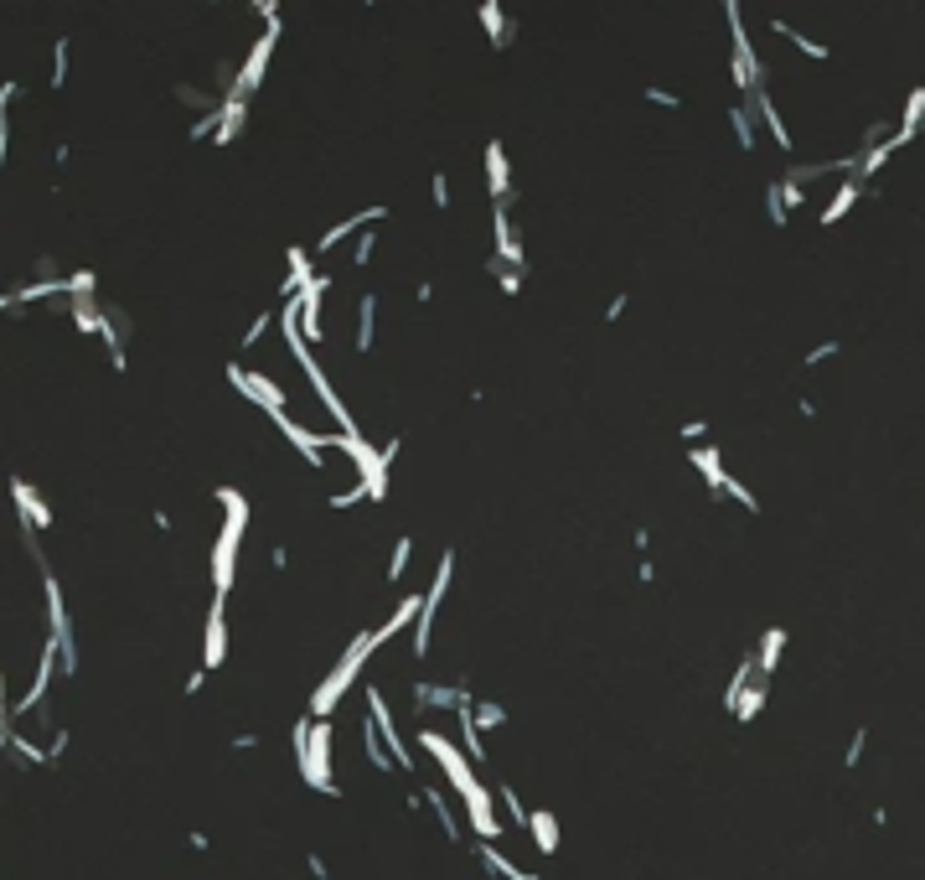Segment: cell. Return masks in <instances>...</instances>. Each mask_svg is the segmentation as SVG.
Returning a JSON list of instances; mask_svg holds the SVG:
<instances>
[{"label": "cell", "instance_id": "2", "mask_svg": "<svg viewBox=\"0 0 925 880\" xmlns=\"http://www.w3.org/2000/svg\"><path fill=\"white\" fill-rule=\"evenodd\" d=\"M486 192H492V208H512V166H507V146L502 140H486Z\"/></svg>", "mask_w": 925, "mask_h": 880}, {"label": "cell", "instance_id": "3", "mask_svg": "<svg viewBox=\"0 0 925 880\" xmlns=\"http://www.w3.org/2000/svg\"><path fill=\"white\" fill-rule=\"evenodd\" d=\"M744 104H750V114H755V120H760L765 130H770V140H776V150H786V156L796 150V135H791V125H786L781 104L770 99V88H760V94H750Z\"/></svg>", "mask_w": 925, "mask_h": 880}, {"label": "cell", "instance_id": "6", "mask_svg": "<svg viewBox=\"0 0 925 880\" xmlns=\"http://www.w3.org/2000/svg\"><path fill=\"white\" fill-rule=\"evenodd\" d=\"M729 125H734V140H740V150H755V146H760V135H755V114H750V104H734V109H729Z\"/></svg>", "mask_w": 925, "mask_h": 880}, {"label": "cell", "instance_id": "1", "mask_svg": "<svg viewBox=\"0 0 925 880\" xmlns=\"http://www.w3.org/2000/svg\"><path fill=\"white\" fill-rule=\"evenodd\" d=\"M280 31H285V22H269L264 31L253 37L248 58L238 63V84H233V94H238V99H253V94L264 88V73H269V63H274V47H280Z\"/></svg>", "mask_w": 925, "mask_h": 880}, {"label": "cell", "instance_id": "8", "mask_svg": "<svg viewBox=\"0 0 925 880\" xmlns=\"http://www.w3.org/2000/svg\"><path fill=\"white\" fill-rule=\"evenodd\" d=\"M430 202L440 212L450 208V176H445V171H434V176H430Z\"/></svg>", "mask_w": 925, "mask_h": 880}, {"label": "cell", "instance_id": "5", "mask_svg": "<svg viewBox=\"0 0 925 880\" xmlns=\"http://www.w3.org/2000/svg\"><path fill=\"white\" fill-rule=\"evenodd\" d=\"M770 31H776L781 42H791V47H796V52H802V58H812V63H827V58H832V52H827V47L817 42V37H806V31H796V26H786L781 16L770 22Z\"/></svg>", "mask_w": 925, "mask_h": 880}, {"label": "cell", "instance_id": "7", "mask_svg": "<svg viewBox=\"0 0 925 880\" xmlns=\"http://www.w3.org/2000/svg\"><path fill=\"white\" fill-rule=\"evenodd\" d=\"M67 58H73V47H67V37H58V42H52V73H47V84H52V88L67 84V73H73Z\"/></svg>", "mask_w": 925, "mask_h": 880}, {"label": "cell", "instance_id": "4", "mask_svg": "<svg viewBox=\"0 0 925 880\" xmlns=\"http://www.w3.org/2000/svg\"><path fill=\"white\" fill-rule=\"evenodd\" d=\"M476 26L492 37V47H512V16L502 0H476Z\"/></svg>", "mask_w": 925, "mask_h": 880}, {"label": "cell", "instance_id": "9", "mask_svg": "<svg viewBox=\"0 0 925 880\" xmlns=\"http://www.w3.org/2000/svg\"><path fill=\"white\" fill-rule=\"evenodd\" d=\"M646 99H652V104H662V109H682V94H672V88H646Z\"/></svg>", "mask_w": 925, "mask_h": 880}, {"label": "cell", "instance_id": "10", "mask_svg": "<svg viewBox=\"0 0 925 880\" xmlns=\"http://www.w3.org/2000/svg\"><path fill=\"white\" fill-rule=\"evenodd\" d=\"M248 5H253V11L264 16V26H269V22H280V0H248Z\"/></svg>", "mask_w": 925, "mask_h": 880}]
</instances>
